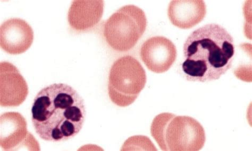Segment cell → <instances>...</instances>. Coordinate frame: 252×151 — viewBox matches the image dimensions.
<instances>
[{
  "label": "cell",
  "instance_id": "6da1fadb",
  "mask_svg": "<svg viewBox=\"0 0 252 151\" xmlns=\"http://www.w3.org/2000/svg\"><path fill=\"white\" fill-rule=\"evenodd\" d=\"M32 122L43 140L63 142L81 130L86 111L83 98L68 84H53L36 96L32 108Z\"/></svg>",
  "mask_w": 252,
  "mask_h": 151
},
{
  "label": "cell",
  "instance_id": "7a4b0ae2",
  "mask_svg": "<svg viewBox=\"0 0 252 151\" xmlns=\"http://www.w3.org/2000/svg\"><path fill=\"white\" fill-rule=\"evenodd\" d=\"M235 52L234 39L222 26H203L192 32L184 45L186 78L200 82L220 79L231 68Z\"/></svg>",
  "mask_w": 252,
  "mask_h": 151
},
{
  "label": "cell",
  "instance_id": "3957f363",
  "mask_svg": "<svg viewBox=\"0 0 252 151\" xmlns=\"http://www.w3.org/2000/svg\"><path fill=\"white\" fill-rule=\"evenodd\" d=\"M151 133L162 151H197L206 141L202 125L194 118L164 113L152 123Z\"/></svg>",
  "mask_w": 252,
  "mask_h": 151
},
{
  "label": "cell",
  "instance_id": "277c9868",
  "mask_svg": "<svg viewBox=\"0 0 252 151\" xmlns=\"http://www.w3.org/2000/svg\"><path fill=\"white\" fill-rule=\"evenodd\" d=\"M146 72L135 58L126 55L118 59L110 71L108 93L117 106L126 107L136 100L147 83Z\"/></svg>",
  "mask_w": 252,
  "mask_h": 151
},
{
  "label": "cell",
  "instance_id": "5b68a950",
  "mask_svg": "<svg viewBox=\"0 0 252 151\" xmlns=\"http://www.w3.org/2000/svg\"><path fill=\"white\" fill-rule=\"evenodd\" d=\"M144 11L134 5H127L118 10L104 25L106 41L114 50L125 52L133 48L147 27Z\"/></svg>",
  "mask_w": 252,
  "mask_h": 151
},
{
  "label": "cell",
  "instance_id": "8992f818",
  "mask_svg": "<svg viewBox=\"0 0 252 151\" xmlns=\"http://www.w3.org/2000/svg\"><path fill=\"white\" fill-rule=\"evenodd\" d=\"M0 145L4 151L40 150L28 130L25 118L17 112L5 113L0 117Z\"/></svg>",
  "mask_w": 252,
  "mask_h": 151
},
{
  "label": "cell",
  "instance_id": "52a82bcc",
  "mask_svg": "<svg viewBox=\"0 0 252 151\" xmlns=\"http://www.w3.org/2000/svg\"><path fill=\"white\" fill-rule=\"evenodd\" d=\"M140 55L146 67L156 74L168 71L176 61L175 45L163 36L150 38L142 45Z\"/></svg>",
  "mask_w": 252,
  "mask_h": 151
},
{
  "label": "cell",
  "instance_id": "ba28073f",
  "mask_svg": "<svg viewBox=\"0 0 252 151\" xmlns=\"http://www.w3.org/2000/svg\"><path fill=\"white\" fill-rule=\"evenodd\" d=\"M29 87L19 71L12 63H0V104L3 107L20 106L29 95Z\"/></svg>",
  "mask_w": 252,
  "mask_h": 151
},
{
  "label": "cell",
  "instance_id": "9c48e42d",
  "mask_svg": "<svg viewBox=\"0 0 252 151\" xmlns=\"http://www.w3.org/2000/svg\"><path fill=\"white\" fill-rule=\"evenodd\" d=\"M33 40L34 32L32 28L22 19H9L0 27V45L8 54L24 53L30 48Z\"/></svg>",
  "mask_w": 252,
  "mask_h": 151
},
{
  "label": "cell",
  "instance_id": "30bf717a",
  "mask_svg": "<svg viewBox=\"0 0 252 151\" xmlns=\"http://www.w3.org/2000/svg\"><path fill=\"white\" fill-rule=\"evenodd\" d=\"M104 5L102 0L73 1L68 14V21L71 28L82 32L94 28L101 21Z\"/></svg>",
  "mask_w": 252,
  "mask_h": 151
},
{
  "label": "cell",
  "instance_id": "8fae6325",
  "mask_svg": "<svg viewBox=\"0 0 252 151\" xmlns=\"http://www.w3.org/2000/svg\"><path fill=\"white\" fill-rule=\"evenodd\" d=\"M207 14L203 0H173L169 4L168 15L176 27L189 29L200 23Z\"/></svg>",
  "mask_w": 252,
  "mask_h": 151
},
{
  "label": "cell",
  "instance_id": "7c38bea8",
  "mask_svg": "<svg viewBox=\"0 0 252 151\" xmlns=\"http://www.w3.org/2000/svg\"><path fill=\"white\" fill-rule=\"evenodd\" d=\"M122 150L157 151L149 137L144 136H132L126 141Z\"/></svg>",
  "mask_w": 252,
  "mask_h": 151
}]
</instances>
